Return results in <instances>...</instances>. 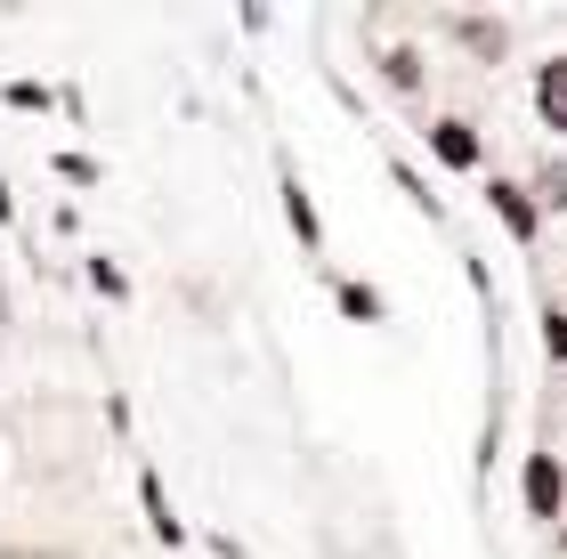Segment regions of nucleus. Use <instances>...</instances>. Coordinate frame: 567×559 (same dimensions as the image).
<instances>
[{"mask_svg": "<svg viewBox=\"0 0 567 559\" xmlns=\"http://www.w3.org/2000/svg\"><path fill=\"white\" fill-rule=\"evenodd\" d=\"M544 349H551V365H567V309L544 317Z\"/></svg>", "mask_w": 567, "mask_h": 559, "instance_id": "obj_8", "label": "nucleus"}, {"mask_svg": "<svg viewBox=\"0 0 567 559\" xmlns=\"http://www.w3.org/2000/svg\"><path fill=\"white\" fill-rule=\"evenodd\" d=\"M284 219H292V236H300L308 251L324 244V227H317V203H308V187H300V179H284Z\"/></svg>", "mask_w": 567, "mask_h": 559, "instance_id": "obj_5", "label": "nucleus"}, {"mask_svg": "<svg viewBox=\"0 0 567 559\" xmlns=\"http://www.w3.org/2000/svg\"><path fill=\"white\" fill-rule=\"evenodd\" d=\"M341 309H349V317H365V324H373V317H381V300H373L365 284H341Z\"/></svg>", "mask_w": 567, "mask_h": 559, "instance_id": "obj_10", "label": "nucleus"}, {"mask_svg": "<svg viewBox=\"0 0 567 559\" xmlns=\"http://www.w3.org/2000/svg\"><path fill=\"white\" fill-rule=\"evenodd\" d=\"M559 544H567V519H559Z\"/></svg>", "mask_w": 567, "mask_h": 559, "instance_id": "obj_11", "label": "nucleus"}, {"mask_svg": "<svg viewBox=\"0 0 567 559\" xmlns=\"http://www.w3.org/2000/svg\"><path fill=\"white\" fill-rule=\"evenodd\" d=\"M90 284L106 292V300H122V292H131V284H122V268H114V260H90Z\"/></svg>", "mask_w": 567, "mask_h": 559, "instance_id": "obj_9", "label": "nucleus"}, {"mask_svg": "<svg viewBox=\"0 0 567 559\" xmlns=\"http://www.w3.org/2000/svg\"><path fill=\"white\" fill-rule=\"evenodd\" d=\"M138 495H146V527H154V536H163V544H178V536H187V527H178V511H171V495H163V478H138Z\"/></svg>", "mask_w": 567, "mask_h": 559, "instance_id": "obj_6", "label": "nucleus"}, {"mask_svg": "<svg viewBox=\"0 0 567 559\" xmlns=\"http://www.w3.org/2000/svg\"><path fill=\"white\" fill-rule=\"evenodd\" d=\"M519 495H527V519H559V511H567V470H559V454H527Z\"/></svg>", "mask_w": 567, "mask_h": 559, "instance_id": "obj_1", "label": "nucleus"}, {"mask_svg": "<svg viewBox=\"0 0 567 559\" xmlns=\"http://www.w3.org/2000/svg\"><path fill=\"white\" fill-rule=\"evenodd\" d=\"M535 114H544V131H559V138H567V58L535 65Z\"/></svg>", "mask_w": 567, "mask_h": 559, "instance_id": "obj_4", "label": "nucleus"}, {"mask_svg": "<svg viewBox=\"0 0 567 559\" xmlns=\"http://www.w3.org/2000/svg\"><path fill=\"white\" fill-rule=\"evenodd\" d=\"M430 155L446 163V170H478L486 146H478V131H471L462 114H446V122H430Z\"/></svg>", "mask_w": 567, "mask_h": 559, "instance_id": "obj_2", "label": "nucleus"}, {"mask_svg": "<svg viewBox=\"0 0 567 559\" xmlns=\"http://www.w3.org/2000/svg\"><path fill=\"white\" fill-rule=\"evenodd\" d=\"M486 203H495V219H503V227H511L519 244H535V227H544V211L527 203V187H519V179H495V187H486Z\"/></svg>", "mask_w": 567, "mask_h": 559, "instance_id": "obj_3", "label": "nucleus"}, {"mask_svg": "<svg viewBox=\"0 0 567 559\" xmlns=\"http://www.w3.org/2000/svg\"><path fill=\"white\" fill-rule=\"evenodd\" d=\"M390 82H398V90L422 82V58H414V49H390Z\"/></svg>", "mask_w": 567, "mask_h": 559, "instance_id": "obj_7", "label": "nucleus"}]
</instances>
